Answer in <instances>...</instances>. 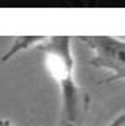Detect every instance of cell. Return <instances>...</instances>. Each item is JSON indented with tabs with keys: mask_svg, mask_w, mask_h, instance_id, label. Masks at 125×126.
I'll return each mask as SVG.
<instances>
[{
	"mask_svg": "<svg viewBox=\"0 0 125 126\" xmlns=\"http://www.w3.org/2000/svg\"><path fill=\"white\" fill-rule=\"evenodd\" d=\"M44 55L45 69L60 87L64 122L77 125L81 104V92L75 81V59L70 36H47L36 48Z\"/></svg>",
	"mask_w": 125,
	"mask_h": 126,
	"instance_id": "obj_1",
	"label": "cell"
},
{
	"mask_svg": "<svg viewBox=\"0 0 125 126\" xmlns=\"http://www.w3.org/2000/svg\"><path fill=\"white\" fill-rule=\"evenodd\" d=\"M89 48V64L109 72L105 83L125 79V39L114 36H81Z\"/></svg>",
	"mask_w": 125,
	"mask_h": 126,
	"instance_id": "obj_2",
	"label": "cell"
},
{
	"mask_svg": "<svg viewBox=\"0 0 125 126\" xmlns=\"http://www.w3.org/2000/svg\"><path fill=\"white\" fill-rule=\"evenodd\" d=\"M45 39H47V36H19L16 39H13L11 45L3 53V56L0 58V61L8 62L11 58L19 55L21 51H25L28 48H38Z\"/></svg>",
	"mask_w": 125,
	"mask_h": 126,
	"instance_id": "obj_3",
	"label": "cell"
},
{
	"mask_svg": "<svg viewBox=\"0 0 125 126\" xmlns=\"http://www.w3.org/2000/svg\"><path fill=\"white\" fill-rule=\"evenodd\" d=\"M0 126H13V125H11V122H9L8 118L0 117Z\"/></svg>",
	"mask_w": 125,
	"mask_h": 126,
	"instance_id": "obj_4",
	"label": "cell"
},
{
	"mask_svg": "<svg viewBox=\"0 0 125 126\" xmlns=\"http://www.w3.org/2000/svg\"><path fill=\"white\" fill-rule=\"evenodd\" d=\"M64 126H77V125L72 123V122H64Z\"/></svg>",
	"mask_w": 125,
	"mask_h": 126,
	"instance_id": "obj_5",
	"label": "cell"
}]
</instances>
